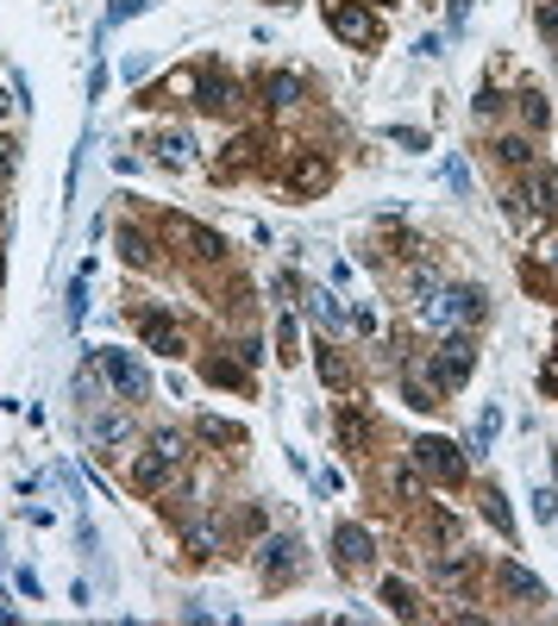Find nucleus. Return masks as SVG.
<instances>
[{"mask_svg":"<svg viewBox=\"0 0 558 626\" xmlns=\"http://www.w3.org/2000/svg\"><path fill=\"white\" fill-rule=\"evenodd\" d=\"M0 270H7V263H0Z\"/></svg>","mask_w":558,"mask_h":626,"instance_id":"49","label":"nucleus"},{"mask_svg":"<svg viewBox=\"0 0 558 626\" xmlns=\"http://www.w3.org/2000/svg\"><path fill=\"white\" fill-rule=\"evenodd\" d=\"M132 439V414H101V420H88V445L95 451H113Z\"/></svg>","mask_w":558,"mask_h":626,"instance_id":"27","label":"nucleus"},{"mask_svg":"<svg viewBox=\"0 0 558 626\" xmlns=\"http://www.w3.org/2000/svg\"><path fill=\"white\" fill-rule=\"evenodd\" d=\"M7 107H13V100H7V95H0V120H7Z\"/></svg>","mask_w":558,"mask_h":626,"instance_id":"47","label":"nucleus"},{"mask_svg":"<svg viewBox=\"0 0 558 626\" xmlns=\"http://www.w3.org/2000/svg\"><path fill=\"white\" fill-rule=\"evenodd\" d=\"M264 357H270V351L257 345L252 332H245V339H239V364H245V370H257V364H264Z\"/></svg>","mask_w":558,"mask_h":626,"instance_id":"40","label":"nucleus"},{"mask_svg":"<svg viewBox=\"0 0 558 626\" xmlns=\"http://www.w3.org/2000/svg\"><path fill=\"white\" fill-rule=\"evenodd\" d=\"M302 539L295 532H264V545H257V570H264V589H282V582H295L302 576Z\"/></svg>","mask_w":558,"mask_h":626,"instance_id":"7","label":"nucleus"},{"mask_svg":"<svg viewBox=\"0 0 558 626\" xmlns=\"http://www.w3.org/2000/svg\"><path fill=\"white\" fill-rule=\"evenodd\" d=\"M295 339H302V326H295V314H282L277 320V357L282 364H295Z\"/></svg>","mask_w":558,"mask_h":626,"instance_id":"37","label":"nucleus"},{"mask_svg":"<svg viewBox=\"0 0 558 626\" xmlns=\"http://www.w3.org/2000/svg\"><path fill=\"white\" fill-rule=\"evenodd\" d=\"M132 332L145 339V351H157V357H182L189 351V332H182V320L170 314V307H132Z\"/></svg>","mask_w":558,"mask_h":626,"instance_id":"5","label":"nucleus"},{"mask_svg":"<svg viewBox=\"0 0 558 626\" xmlns=\"http://www.w3.org/2000/svg\"><path fill=\"white\" fill-rule=\"evenodd\" d=\"M471 113H477V120H496V113H502V95H496V88L483 82V88H477V100H471Z\"/></svg>","mask_w":558,"mask_h":626,"instance_id":"38","label":"nucleus"},{"mask_svg":"<svg viewBox=\"0 0 558 626\" xmlns=\"http://www.w3.org/2000/svg\"><path fill=\"white\" fill-rule=\"evenodd\" d=\"M427 532L439 539V545H458V514H446V507H427Z\"/></svg>","mask_w":558,"mask_h":626,"instance_id":"35","label":"nucleus"},{"mask_svg":"<svg viewBox=\"0 0 558 626\" xmlns=\"http://www.w3.org/2000/svg\"><path fill=\"white\" fill-rule=\"evenodd\" d=\"M371 7H377V0H371Z\"/></svg>","mask_w":558,"mask_h":626,"instance_id":"48","label":"nucleus"},{"mask_svg":"<svg viewBox=\"0 0 558 626\" xmlns=\"http://www.w3.org/2000/svg\"><path fill=\"white\" fill-rule=\"evenodd\" d=\"M408 457H414V470L427 476L433 489H464V482H471V464H464V451L452 445V439H414V445H408Z\"/></svg>","mask_w":558,"mask_h":626,"instance_id":"3","label":"nucleus"},{"mask_svg":"<svg viewBox=\"0 0 558 626\" xmlns=\"http://www.w3.org/2000/svg\"><path fill=\"white\" fill-rule=\"evenodd\" d=\"M76 407H82V414H95V407H101V401H95V376H76Z\"/></svg>","mask_w":558,"mask_h":626,"instance_id":"42","label":"nucleus"},{"mask_svg":"<svg viewBox=\"0 0 558 626\" xmlns=\"http://www.w3.org/2000/svg\"><path fill=\"white\" fill-rule=\"evenodd\" d=\"M195 439L214 445V451H239V445H245V426L220 420V414H202V420H195Z\"/></svg>","mask_w":558,"mask_h":626,"instance_id":"25","label":"nucleus"},{"mask_svg":"<svg viewBox=\"0 0 558 626\" xmlns=\"http://www.w3.org/2000/svg\"><path fill=\"white\" fill-rule=\"evenodd\" d=\"M13 175H20V145H13V138H0V188H7Z\"/></svg>","mask_w":558,"mask_h":626,"instance_id":"39","label":"nucleus"},{"mask_svg":"<svg viewBox=\"0 0 558 626\" xmlns=\"http://www.w3.org/2000/svg\"><path fill=\"white\" fill-rule=\"evenodd\" d=\"M489 582H496V596L521 601V607H546V582L527 570V564H514V557H502V564H489Z\"/></svg>","mask_w":558,"mask_h":626,"instance_id":"13","label":"nucleus"},{"mask_svg":"<svg viewBox=\"0 0 558 626\" xmlns=\"http://www.w3.org/2000/svg\"><path fill=\"white\" fill-rule=\"evenodd\" d=\"M421 320H427L433 332H477V326L489 320V295H483L477 282H452V289H433V295L421 300Z\"/></svg>","mask_w":558,"mask_h":626,"instance_id":"1","label":"nucleus"},{"mask_svg":"<svg viewBox=\"0 0 558 626\" xmlns=\"http://www.w3.org/2000/svg\"><path fill=\"white\" fill-rule=\"evenodd\" d=\"M521 207H527V232H539V225H558V170H553V163H527Z\"/></svg>","mask_w":558,"mask_h":626,"instance_id":"8","label":"nucleus"},{"mask_svg":"<svg viewBox=\"0 0 558 626\" xmlns=\"http://www.w3.org/2000/svg\"><path fill=\"white\" fill-rule=\"evenodd\" d=\"M252 95H257L264 113H289V107L302 100V75H295V70H264L252 82Z\"/></svg>","mask_w":558,"mask_h":626,"instance_id":"17","label":"nucleus"},{"mask_svg":"<svg viewBox=\"0 0 558 626\" xmlns=\"http://www.w3.org/2000/svg\"><path fill=\"white\" fill-rule=\"evenodd\" d=\"M307 314H314V326H320V332H339V326H345V307H339V295H332V289H314V295H307Z\"/></svg>","mask_w":558,"mask_h":626,"instance_id":"31","label":"nucleus"},{"mask_svg":"<svg viewBox=\"0 0 558 626\" xmlns=\"http://www.w3.org/2000/svg\"><path fill=\"white\" fill-rule=\"evenodd\" d=\"M264 150H270V138L264 132H239V138H227V157H220V175H245L264 163Z\"/></svg>","mask_w":558,"mask_h":626,"instance_id":"20","label":"nucleus"},{"mask_svg":"<svg viewBox=\"0 0 558 626\" xmlns=\"http://www.w3.org/2000/svg\"><path fill=\"white\" fill-rule=\"evenodd\" d=\"M277 182L289 188V195H327L332 188V157L327 150H289L282 157V170H277Z\"/></svg>","mask_w":558,"mask_h":626,"instance_id":"6","label":"nucleus"},{"mask_svg":"<svg viewBox=\"0 0 558 626\" xmlns=\"http://www.w3.org/2000/svg\"><path fill=\"white\" fill-rule=\"evenodd\" d=\"M377 489H389V501H402V507H421L427 501V476L414 470V457H396V464H383Z\"/></svg>","mask_w":558,"mask_h":626,"instance_id":"18","label":"nucleus"},{"mask_svg":"<svg viewBox=\"0 0 558 626\" xmlns=\"http://www.w3.org/2000/svg\"><path fill=\"white\" fill-rule=\"evenodd\" d=\"M477 507H483V520L496 526V532H502V539H514V514H508V501H502V489H496V482H483Z\"/></svg>","mask_w":558,"mask_h":626,"instance_id":"30","label":"nucleus"},{"mask_svg":"<svg viewBox=\"0 0 558 626\" xmlns=\"http://www.w3.org/2000/svg\"><path fill=\"white\" fill-rule=\"evenodd\" d=\"M371 557H377V539H371L357 520L332 526V564H339V570H371Z\"/></svg>","mask_w":558,"mask_h":626,"instance_id":"14","label":"nucleus"},{"mask_svg":"<svg viewBox=\"0 0 558 626\" xmlns=\"http://www.w3.org/2000/svg\"><path fill=\"white\" fill-rule=\"evenodd\" d=\"M170 238H177V250L189 263H227V238L202 220H170Z\"/></svg>","mask_w":558,"mask_h":626,"instance_id":"12","label":"nucleus"},{"mask_svg":"<svg viewBox=\"0 0 558 626\" xmlns=\"http://www.w3.org/2000/svg\"><path fill=\"white\" fill-rule=\"evenodd\" d=\"M170 476H177V464H170L163 451H132L126 482L138 489V495H163V489H170Z\"/></svg>","mask_w":558,"mask_h":626,"instance_id":"19","label":"nucleus"},{"mask_svg":"<svg viewBox=\"0 0 558 626\" xmlns=\"http://www.w3.org/2000/svg\"><path fill=\"white\" fill-rule=\"evenodd\" d=\"M170 100H195V70L163 75L157 88H145V95H138V107H170Z\"/></svg>","mask_w":558,"mask_h":626,"instance_id":"24","label":"nucleus"},{"mask_svg":"<svg viewBox=\"0 0 558 626\" xmlns=\"http://www.w3.org/2000/svg\"><path fill=\"white\" fill-rule=\"evenodd\" d=\"M95 364H101V376L113 382V395H120V401H145V395H151V376H145V364H138L132 351H101Z\"/></svg>","mask_w":558,"mask_h":626,"instance_id":"11","label":"nucleus"},{"mask_svg":"<svg viewBox=\"0 0 558 626\" xmlns=\"http://www.w3.org/2000/svg\"><path fill=\"white\" fill-rule=\"evenodd\" d=\"M477 570H483V551H464V545H446V551H433V589L439 596H464L471 582H477Z\"/></svg>","mask_w":558,"mask_h":626,"instance_id":"9","label":"nucleus"},{"mask_svg":"<svg viewBox=\"0 0 558 626\" xmlns=\"http://www.w3.org/2000/svg\"><path fill=\"white\" fill-rule=\"evenodd\" d=\"M113 245H120V263H132V270H151L157 263V238L151 232H145V225H120V232H113Z\"/></svg>","mask_w":558,"mask_h":626,"instance_id":"21","label":"nucleus"},{"mask_svg":"<svg viewBox=\"0 0 558 626\" xmlns=\"http://www.w3.org/2000/svg\"><path fill=\"white\" fill-rule=\"evenodd\" d=\"M295 295H302V275L282 270V275H277V300H295Z\"/></svg>","mask_w":558,"mask_h":626,"instance_id":"44","label":"nucleus"},{"mask_svg":"<svg viewBox=\"0 0 558 626\" xmlns=\"http://www.w3.org/2000/svg\"><path fill=\"white\" fill-rule=\"evenodd\" d=\"M533 514H539V520H553V514H558V489H553V482L533 495Z\"/></svg>","mask_w":558,"mask_h":626,"instance_id":"43","label":"nucleus"},{"mask_svg":"<svg viewBox=\"0 0 558 626\" xmlns=\"http://www.w3.org/2000/svg\"><path fill=\"white\" fill-rule=\"evenodd\" d=\"M82 307H88V289H82V275H76V289H70V320H82Z\"/></svg>","mask_w":558,"mask_h":626,"instance_id":"45","label":"nucleus"},{"mask_svg":"<svg viewBox=\"0 0 558 626\" xmlns=\"http://www.w3.org/2000/svg\"><path fill=\"white\" fill-rule=\"evenodd\" d=\"M320 13H327V32L339 38V45H352V50H377L383 45V20H377L371 0H327Z\"/></svg>","mask_w":558,"mask_h":626,"instance_id":"2","label":"nucleus"},{"mask_svg":"<svg viewBox=\"0 0 558 626\" xmlns=\"http://www.w3.org/2000/svg\"><path fill=\"white\" fill-rule=\"evenodd\" d=\"M377 596H383V607H389L396 621H427V607H421V596H414V582H402V576H383Z\"/></svg>","mask_w":558,"mask_h":626,"instance_id":"22","label":"nucleus"},{"mask_svg":"<svg viewBox=\"0 0 558 626\" xmlns=\"http://www.w3.org/2000/svg\"><path fill=\"white\" fill-rule=\"evenodd\" d=\"M151 150H157V163H170V170H189V163H195V138H189V132H157Z\"/></svg>","mask_w":558,"mask_h":626,"instance_id":"28","label":"nucleus"},{"mask_svg":"<svg viewBox=\"0 0 558 626\" xmlns=\"http://www.w3.org/2000/svg\"><path fill=\"white\" fill-rule=\"evenodd\" d=\"M314 370H320V382H327L332 395H357V370L339 357L332 345H320V357H314Z\"/></svg>","mask_w":558,"mask_h":626,"instance_id":"23","label":"nucleus"},{"mask_svg":"<svg viewBox=\"0 0 558 626\" xmlns=\"http://www.w3.org/2000/svg\"><path fill=\"white\" fill-rule=\"evenodd\" d=\"M433 364V382L446 389V395H458L464 382H471V370H477V332H439V345L427 351Z\"/></svg>","mask_w":558,"mask_h":626,"instance_id":"4","label":"nucleus"},{"mask_svg":"<svg viewBox=\"0 0 558 626\" xmlns=\"http://www.w3.org/2000/svg\"><path fill=\"white\" fill-rule=\"evenodd\" d=\"M546 270H553V275H558V245H553V263H546Z\"/></svg>","mask_w":558,"mask_h":626,"instance_id":"46","label":"nucleus"},{"mask_svg":"<svg viewBox=\"0 0 558 626\" xmlns=\"http://www.w3.org/2000/svg\"><path fill=\"white\" fill-rule=\"evenodd\" d=\"M514 113H521V125H527L533 138H539V132L553 125V100L539 95V88H521V95H514Z\"/></svg>","mask_w":558,"mask_h":626,"instance_id":"29","label":"nucleus"},{"mask_svg":"<svg viewBox=\"0 0 558 626\" xmlns=\"http://www.w3.org/2000/svg\"><path fill=\"white\" fill-rule=\"evenodd\" d=\"M389 138L408 145V150H427V132H414V125H389Z\"/></svg>","mask_w":558,"mask_h":626,"instance_id":"41","label":"nucleus"},{"mask_svg":"<svg viewBox=\"0 0 558 626\" xmlns=\"http://www.w3.org/2000/svg\"><path fill=\"white\" fill-rule=\"evenodd\" d=\"M496 157H502V163H514V170L539 163V157H533V138H502V145H496Z\"/></svg>","mask_w":558,"mask_h":626,"instance_id":"34","label":"nucleus"},{"mask_svg":"<svg viewBox=\"0 0 558 626\" xmlns=\"http://www.w3.org/2000/svg\"><path fill=\"white\" fill-rule=\"evenodd\" d=\"M151 451H163V457H170V464H189V432H177V426H157L151 432Z\"/></svg>","mask_w":558,"mask_h":626,"instance_id":"32","label":"nucleus"},{"mask_svg":"<svg viewBox=\"0 0 558 626\" xmlns=\"http://www.w3.org/2000/svg\"><path fill=\"white\" fill-rule=\"evenodd\" d=\"M533 32H539L546 45H558V0H539V7H533Z\"/></svg>","mask_w":558,"mask_h":626,"instance_id":"36","label":"nucleus"},{"mask_svg":"<svg viewBox=\"0 0 558 626\" xmlns=\"http://www.w3.org/2000/svg\"><path fill=\"white\" fill-rule=\"evenodd\" d=\"M202 376L214 382V389H239V395H252V370H245L239 357H207Z\"/></svg>","mask_w":558,"mask_h":626,"instance_id":"26","label":"nucleus"},{"mask_svg":"<svg viewBox=\"0 0 558 626\" xmlns=\"http://www.w3.org/2000/svg\"><path fill=\"white\" fill-rule=\"evenodd\" d=\"M502 432V407H483L477 414V432H471V451H489V439Z\"/></svg>","mask_w":558,"mask_h":626,"instance_id":"33","label":"nucleus"},{"mask_svg":"<svg viewBox=\"0 0 558 626\" xmlns=\"http://www.w3.org/2000/svg\"><path fill=\"white\" fill-rule=\"evenodd\" d=\"M239 100H245V82L232 70H220V63L195 70V107H202V113H232Z\"/></svg>","mask_w":558,"mask_h":626,"instance_id":"10","label":"nucleus"},{"mask_svg":"<svg viewBox=\"0 0 558 626\" xmlns=\"http://www.w3.org/2000/svg\"><path fill=\"white\" fill-rule=\"evenodd\" d=\"M177 526H182V545H189V557H220V545H227V526L220 520H202V514H195V507H182L177 514Z\"/></svg>","mask_w":558,"mask_h":626,"instance_id":"16","label":"nucleus"},{"mask_svg":"<svg viewBox=\"0 0 558 626\" xmlns=\"http://www.w3.org/2000/svg\"><path fill=\"white\" fill-rule=\"evenodd\" d=\"M332 439L345 451H371V439H377L371 407H364V401H339V407H332Z\"/></svg>","mask_w":558,"mask_h":626,"instance_id":"15","label":"nucleus"}]
</instances>
